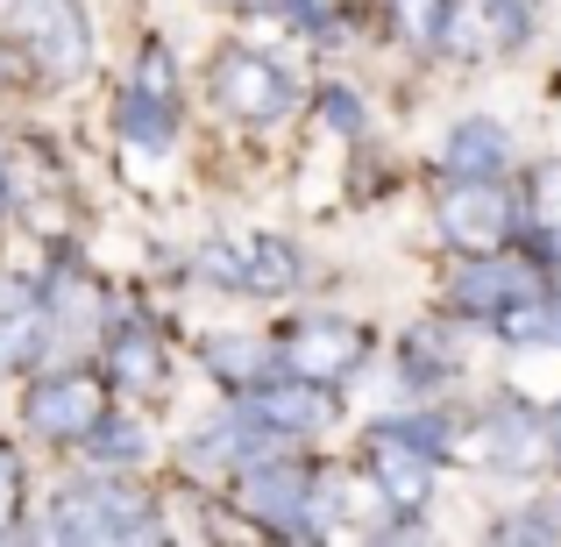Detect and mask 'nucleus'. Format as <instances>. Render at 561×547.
<instances>
[{"label": "nucleus", "mask_w": 561, "mask_h": 547, "mask_svg": "<svg viewBox=\"0 0 561 547\" xmlns=\"http://www.w3.org/2000/svg\"><path fill=\"white\" fill-rule=\"evenodd\" d=\"M43 342H50V334H43V306L28 299V292H14V306L0 314V363H28Z\"/></svg>", "instance_id": "obj_15"}, {"label": "nucleus", "mask_w": 561, "mask_h": 547, "mask_svg": "<svg viewBox=\"0 0 561 547\" xmlns=\"http://www.w3.org/2000/svg\"><path fill=\"white\" fill-rule=\"evenodd\" d=\"M534 271L526 263H477V271H462V285H455V299L469 306V314H512V306L534 299Z\"/></svg>", "instance_id": "obj_13"}, {"label": "nucleus", "mask_w": 561, "mask_h": 547, "mask_svg": "<svg viewBox=\"0 0 561 547\" xmlns=\"http://www.w3.org/2000/svg\"><path fill=\"white\" fill-rule=\"evenodd\" d=\"M214 93H220V107H228V114H249V122H277V114L299 100V86H291V71H285V65H271V57H256V50H234V57H220Z\"/></svg>", "instance_id": "obj_3"}, {"label": "nucleus", "mask_w": 561, "mask_h": 547, "mask_svg": "<svg viewBox=\"0 0 561 547\" xmlns=\"http://www.w3.org/2000/svg\"><path fill=\"white\" fill-rule=\"evenodd\" d=\"M50 314H57V328H71L65 342H79V334L93 328V292H85L79 277H65V285H57V299H50Z\"/></svg>", "instance_id": "obj_19"}, {"label": "nucleus", "mask_w": 561, "mask_h": 547, "mask_svg": "<svg viewBox=\"0 0 561 547\" xmlns=\"http://www.w3.org/2000/svg\"><path fill=\"white\" fill-rule=\"evenodd\" d=\"M114 369H122V384H157L164 356H157V342L142 328H122V334H114Z\"/></svg>", "instance_id": "obj_17"}, {"label": "nucleus", "mask_w": 561, "mask_h": 547, "mask_svg": "<svg viewBox=\"0 0 561 547\" xmlns=\"http://www.w3.org/2000/svg\"><path fill=\"white\" fill-rule=\"evenodd\" d=\"M291 271H299V263H291L285 242H249V249H242V285H249V292H285Z\"/></svg>", "instance_id": "obj_16"}, {"label": "nucleus", "mask_w": 561, "mask_h": 547, "mask_svg": "<svg viewBox=\"0 0 561 547\" xmlns=\"http://www.w3.org/2000/svg\"><path fill=\"white\" fill-rule=\"evenodd\" d=\"M57 540H142L150 534V498L122 491V483H71L50 505Z\"/></svg>", "instance_id": "obj_1"}, {"label": "nucleus", "mask_w": 561, "mask_h": 547, "mask_svg": "<svg viewBox=\"0 0 561 547\" xmlns=\"http://www.w3.org/2000/svg\"><path fill=\"white\" fill-rule=\"evenodd\" d=\"M263 448H277V426L256 420V412H242V420L228 412L192 441V469H234V463H256Z\"/></svg>", "instance_id": "obj_10"}, {"label": "nucleus", "mask_w": 561, "mask_h": 547, "mask_svg": "<svg viewBox=\"0 0 561 547\" xmlns=\"http://www.w3.org/2000/svg\"><path fill=\"white\" fill-rule=\"evenodd\" d=\"M8 36L36 57L50 79H79L85 71V14L79 0H8Z\"/></svg>", "instance_id": "obj_2"}, {"label": "nucleus", "mask_w": 561, "mask_h": 547, "mask_svg": "<svg viewBox=\"0 0 561 547\" xmlns=\"http://www.w3.org/2000/svg\"><path fill=\"white\" fill-rule=\"evenodd\" d=\"M249 412L271 420L277 434H320V426L334 420V398L320 391L313 377H291V384H277V391H256V398H249Z\"/></svg>", "instance_id": "obj_12"}, {"label": "nucleus", "mask_w": 561, "mask_h": 547, "mask_svg": "<svg viewBox=\"0 0 561 547\" xmlns=\"http://www.w3.org/2000/svg\"><path fill=\"white\" fill-rule=\"evenodd\" d=\"M14 483H22L14 477V455L0 448V526H8V512H14Z\"/></svg>", "instance_id": "obj_26"}, {"label": "nucleus", "mask_w": 561, "mask_h": 547, "mask_svg": "<svg viewBox=\"0 0 561 547\" xmlns=\"http://www.w3.org/2000/svg\"><path fill=\"white\" fill-rule=\"evenodd\" d=\"M328 122H334V128H348V136H356V128H363V100H356V93H342V86H334V93H328Z\"/></svg>", "instance_id": "obj_24"}, {"label": "nucleus", "mask_w": 561, "mask_h": 547, "mask_svg": "<svg viewBox=\"0 0 561 547\" xmlns=\"http://www.w3.org/2000/svg\"><path fill=\"white\" fill-rule=\"evenodd\" d=\"M370 469H377V491L391 498V505H426V491H434V455L420 448V441H405L398 426H383L370 441Z\"/></svg>", "instance_id": "obj_7"}, {"label": "nucleus", "mask_w": 561, "mask_h": 547, "mask_svg": "<svg viewBox=\"0 0 561 547\" xmlns=\"http://www.w3.org/2000/svg\"><path fill=\"white\" fill-rule=\"evenodd\" d=\"M534 206H540V220H548V228H561V164H540V179H534Z\"/></svg>", "instance_id": "obj_22"}, {"label": "nucleus", "mask_w": 561, "mask_h": 547, "mask_svg": "<svg viewBox=\"0 0 561 547\" xmlns=\"http://www.w3.org/2000/svg\"><path fill=\"white\" fill-rule=\"evenodd\" d=\"M477 455L497 469H512V477H526V469L548 463V420L526 406H497L491 420L477 426Z\"/></svg>", "instance_id": "obj_6"}, {"label": "nucleus", "mask_w": 561, "mask_h": 547, "mask_svg": "<svg viewBox=\"0 0 561 547\" xmlns=\"http://www.w3.org/2000/svg\"><path fill=\"white\" fill-rule=\"evenodd\" d=\"M548 534H561L554 512H526V520H512V526H505V540H548Z\"/></svg>", "instance_id": "obj_25"}, {"label": "nucleus", "mask_w": 561, "mask_h": 547, "mask_svg": "<svg viewBox=\"0 0 561 547\" xmlns=\"http://www.w3.org/2000/svg\"><path fill=\"white\" fill-rule=\"evenodd\" d=\"M93 420H100V391H93V384H79V377H57V384H43V391L28 398V426L50 434V441L93 434Z\"/></svg>", "instance_id": "obj_11"}, {"label": "nucleus", "mask_w": 561, "mask_h": 547, "mask_svg": "<svg viewBox=\"0 0 561 547\" xmlns=\"http://www.w3.org/2000/svg\"><path fill=\"white\" fill-rule=\"evenodd\" d=\"M505 164H512V136L497 122H483V114L448 136V171L455 179H497Z\"/></svg>", "instance_id": "obj_14"}, {"label": "nucleus", "mask_w": 561, "mask_h": 547, "mask_svg": "<svg viewBox=\"0 0 561 547\" xmlns=\"http://www.w3.org/2000/svg\"><path fill=\"white\" fill-rule=\"evenodd\" d=\"M440 14H448V0H398V22H405L412 43H434L440 36Z\"/></svg>", "instance_id": "obj_21"}, {"label": "nucleus", "mask_w": 561, "mask_h": 547, "mask_svg": "<svg viewBox=\"0 0 561 547\" xmlns=\"http://www.w3.org/2000/svg\"><path fill=\"white\" fill-rule=\"evenodd\" d=\"M505 200H497V185L491 179H462L440 200V228H448V242H462V249H497L505 242Z\"/></svg>", "instance_id": "obj_8"}, {"label": "nucleus", "mask_w": 561, "mask_h": 547, "mask_svg": "<svg viewBox=\"0 0 561 547\" xmlns=\"http://www.w3.org/2000/svg\"><path fill=\"white\" fill-rule=\"evenodd\" d=\"M142 441H150V434H142V426L136 420H122V426H100V434H93V463H142V455H150V448H142Z\"/></svg>", "instance_id": "obj_18"}, {"label": "nucleus", "mask_w": 561, "mask_h": 547, "mask_svg": "<svg viewBox=\"0 0 561 547\" xmlns=\"http://www.w3.org/2000/svg\"><path fill=\"white\" fill-rule=\"evenodd\" d=\"M455 363V342H440V328H420L412 342V369H448Z\"/></svg>", "instance_id": "obj_23"}, {"label": "nucleus", "mask_w": 561, "mask_h": 547, "mask_svg": "<svg viewBox=\"0 0 561 547\" xmlns=\"http://www.w3.org/2000/svg\"><path fill=\"white\" fill-rule=\"evenodd\" d=\"M242 505L256 512L263 526H285V534H313V483L291 463H263L242 477Z\"/></svg>", "instance_id": "obj_5"}, {"label": "nucleus", "mask_w": 561, "mask_h": 547, "mask_svg": "<svg viewBox=\"0 0 561 547\" xmlns=\"http://www.w3.org/2000/svg\"><path fill=\"white\" fill-rule=\"evenodd\" d=\"M356 356H363V334H356V328H342V320H306V328L285 342L291 377H313V384L348 377V369H356Z\"/></svg>", "instance_id": "obj_9"}, {"label": "nucleus", "mask_w": 561, "mask_h": 547, "mask_svg": "<svg viewBox=\"0 0 561 547\" xmlns=\"http://www.w3.org/2000/svg\"><path fill=\"white\" fill-rule=\"evenodd\" d=\"M122 136L142 143V150H164L179 136V86H171V57L150 50L136 65V86L122 93Z\"/></svg>", "instance_id": "obj_4"}, {"label": "nucleus", "mask_w": 561, "mask_h": 547, "mask_svg": "<svg viewBox=\"0 0 561 547\" xmlns=\"http://www.w3.org/2000/svg\"><path fill=\"white\" fill-rule=\"evenodd\" d=\"M554 441H561V412H554Z\"/></svg>", "instance_id": "obj_27"}, {"label": "nucleus", "mask_w": 561, "mask_h": 547, "mask_svg": "<svg viewBox=\"0 0 561 547\" xmlns=\"http://www.w3.org/2000/svg\"><path fill=\"white\" fill-rule=\"evenodd\" d=\"M206 356H214V369H220V377H234V384H249L263 369V349L256 342H214Z\"/></svg>", "instance_id": "obj_20"}]
</instances>
